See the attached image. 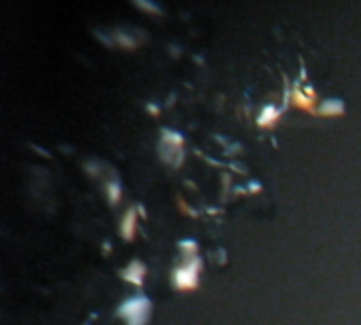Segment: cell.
I'll list each match as a JSON object with an SVG mask.
<instances>
[{
	"label": "cell",
	"instance_id": "52a82bcc",
	"mask_svg": "<svg viewBox=\"0 0 361 325\" xmlns=\"http://www.w3.org/2000/svg\"><path fill=\"white\" fill-rule=\"evenodd\" d=\"M294 99H296V104H298L300 108H305V110H313L311 99H309V97H302V95H300V91H294Z\"/></svg>",
	"mask_w": 361,
	"mask_h": 325
},
{
	"label": "cell",
	"instance_id": "5b68a950",
	"mask_svg": "<svg viewBox=\"0 0 361 325\" xmlns=\"http://www.w3.org/2000/svg\"><path fill=\"white\" fill-rule=\"evenodd\" d=\"M277 121V110L273 108V106H267L264 110H262V114L258 116V125L260 127H269V125H273Z\"/></svg>",
	"mask_w": 361,
	"mask_h": 325
},
{
	"label": "cell",
	"instance_id": "6da1fadb",
	"mask_svg": "<svg viewBox=\"0 0 361 325\" xmlns=\"http://www.w3.org/2000/svg\"><path fill=\"white\" fill-rule=\"evenodd\" d=\"M118 313L129 325H144L150 315V305L144 298H133V300L125 302Z\"/></svg>",
	"mask_w": 361,
	"mask_h": 325
},
{
	"label": "cell",
	"instance_id": "3957f363",
	"mask_svg": "<svg viewBox=\"0 0 361 325\" xmlns=\"http://www.w3.org/2000/svg\"><path fill=\"white\" fill-rule=\"evenodd\" d=\"M144 275H146V271H144V266L140 262H133V264H129L127 271H123V279H127V281H131L135 286H142Z\"/></svg>",
	"mask_w": 361,
	"mask_h": 325
},
{
	"label": "cell",
	"instance_id": "ba28073f",
	"mask_svg": "<svg viewBox=\"0 0 361 325\" xmlns=\"http://www.w3.org/2000/svg\"><path fill=\"white\" fill-rule=\"evenodd\" d=\"M108 190H110V201H116V199L121 197V192L116 190V186H114V184H110V186H108Z\"/></svg>",
	"mask_w": 361,
	"mask_h": 325
},
{
	"label": "cell",
	"instance_id": "277c9868",
	"mask_svg": "<svg viewBox=\"0 0 361 325\" xmlns=\"http://www.w3.org/2000/svg\"><path fill=\"white\" fill-rule=\"evenodd\" d=\"M121 233H123L125 239H131L133 237V233H135V209L133 207L125 214L123 224H121Z\"/></svg>",
	"mask_w": 361,
	"mask_h": 325
},
{
	"label": "cell",
	"instance_id": "7a4b0ae2",
	"mask_svg": "<svg viewBox=\"0 0 361 325\" xmlns=\"http://www.w3.org/2000/svg\"><path fill=\"white\" fill-rule=\"evenodd\" d=\"M197 281H199V260L197 258L190 264L176 269V273H173V283L178 290H195Z\"/></svg>",
	"mask_w": 361,
	"mask_h": 325
},
{
	"label": "cell",
	"instance_id": "8992f818",
	"mask_svg": "<svg viewBox=\"0 0 361 325\" xmlns=\"http://www.w3.org/2000/svg\"><path fill=\"white\" fill-rule=\"evenodd\" d=\"M343 112V104L341 102H328L322 106V114H341Z\"/></svg>",
	"mask_w": 361,
	"mask_h": 325
}]
</instances>
